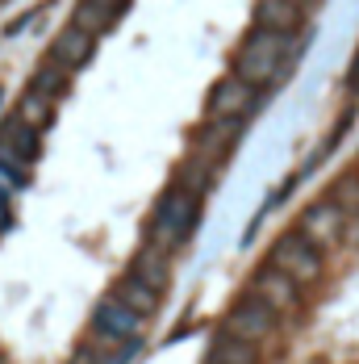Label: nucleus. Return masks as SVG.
<instances>
[{"label": "nucleus", "mask_w": 359, "mask_h": 364, "mask_svg": "<svg viewBox=\"0 0 359 364\" xmlns=\"http://www.w3.org/2000/svg\"><path fill=\"white\" fill-rule=\"evenodd\" d=\"M301 50V38L297 34H267V30H255L243 46H238V59H234V75L243 84H251L255 92H263L267 84L285 80L292 59Z\"/></svg>", "instance_id": "obj_1"}, {"label": "nucleus", "mask_w": 359, "mask_h": 364, "mask_svg": "<svg viewBox=\"0 0 359 364\" xmlns=\"http://www.w3.org/2000/svg\"><path fill=\"white\" fill-rule=\"evenodd\" d=\"M197 222H201V197H192V193H180L176 184H172V188L159 197L155 214H150V226H146V243L172 255L180 243H188V239H192Z\"/></svg>", "instance_id": "obj_2"}, {"label": "nucleus", "mask_w": 359, "mask_h": 364, "mask_svg": "<svg viewBox=\"0 0 359 364\" xmlns=\"http://www.w3.org/2000/svg\"><path fill=\"white\" fill-rule=\"evenodd\" d=\"M267 264H272L276 272H285L288 281H297V285L305 289V285H314V281L322 277V247H314V243H309L301 230H285V235L272 243Z\"/></svg>", "instance_id": "obj_3"}, {"label": "nucleus", "mask_w": 359, "mask_h": 364, "mask_svg": "<svg viewBox=\"0 0 359 364\" xmlns=\"http://www.w3.org/2000/svg\"><path fill=\"white\" fill-rule=\"evenodd\" d=\"M280 314L272 310V306H263L255 293H243L230 310H226V318H221V331L226 335H238V339H247V343H255V348H263L276 331H280Z\"/></svg>", "instance_id": "obj_4"}, {"label": "nucleus", "mask_w": 359, "mask_h": 364, "mask_svg": "<svg viewBox=\"0 0 359 364\" xmlns=\"http://www.w3.org/2000/svg\"><path fill=\"white\" fill-rule=\"evenodd\" d=\"M251 293L263 301V306H272L280 318H292V314L305 306V293H301V285H297V281H288L285 272H276L272 264H263V268L251 277Z\"/></svg>", "instance_id": "obj_5"}, {"label": "nucleus", "mask_w": 359, "mask_h": 364, "mask_svg": "<svg viewBox=\"0 0 359 364\" xmlns=\"http://www.w3.org/2000/svg\"><path fill=\"white\" fill-rule=\"evenodd\" d=\"M314 247H334V243H343L347 239V214L330 201V197H322V201H314L305 214H301V226H297Z\"/></svg>", "instance_id": "obj_6"}, {"label": "nucleus", "mask_w": 359, "mask_h": 364, "mask_svg": "<svg viewBox=\"0 0 359 364\" xmlns=\"http://www.w3.org/2000/svg\"><path fill=\"white\" fill-rule=\"evenodd\" d=\"M92 335L101 343H130L143 335V318L134 310H126L117 297H105L96 310H92Z\"/></svg>", "instance_id": "obj_7"}, {"label": "nucleus", "mask_w": 359, "mask_h": 364, "mask_svg": "<svg viewBox=\"0 0 359 364\" xmlns=\"http://www.w3.org/2000/svg\"><path fill=\"white\" fill-rule=\"evenodd\" d=\"M238 134H243V117H209L197 139H192V155H201L205 164H221L234 146H238Z\"/></svg>", "instance_id": "obj_8"}, {"label": "nucleus", "mask_w": 359, "mask_h": 364, "mask_svg": "<svg viewBox=\"0 0 359 364\" xmlns=\"http://www.w3.org/2000/svg\"><path fill=\"white\" fill-rule=\"evenodd\" d=\"M259 109V92H255L251 84H243L238 75H226V80H217L214 92H209V117H251Z\"/></svg>", "instance_id": "obj_9"}, {"label": "nucleus", "mask_w": 359, "mask_h": 364, "mask_svg": "<svg viewBox=\"0 0 359 364\" xmlns=\"http://www.w3.org/2000/svg\"><path fill=\"white\" fill-rule=\"evenodd\" d=\"M92 46H96V38L84 34L79 26H67V30H59L55 42H50V55H46V63H55L59 72H79L88 59H92Z\"/></svg>", "instance_id": "obj_10"}, {"label": "nucleus", "mask_w": 359, "mask_h": 364, "mask_svg": "<svg viewBox=\"0 0 359 364\" xmlns=\"http://www.w3.org/2000/svg\"><path fill=\"white\" fill-rule=\"evenodd\" d=\"M305 9H297L292 0H259L255 4V30L267 34H301Z\"/></svg>", "instance_id": "obj_11"}, {"label": "nucleus", "mask_w": 359, "mask_h": 364, "mask_svg": "<svg viewBox=\"0 0 359 364\" xmlns=\"http://www.w3.org/2000/svg\"><path fill=\"white\" fill-rule=\"evenodd\" d=\"M109 297H117V301H121L126 310H134L143 323H146V318H155V314H159V306H163V293L150 289L146 281H138L134 272H126V277L113 285V293H109Z\"/></svg>", "instance_id": "obj_12"}, {"label": "nucleus", "mask_w": 359, "mask_h": 364, "mask_svg": "<svg viewBox=\"0 0 359 364\" xmlns=\"http://www.w3.org/2000/svg\"><path fill=\"white\" fill-rule=\"evenodd\" d=\"M121 9H126V0H79L75 4V17H72V26H79L84 34H105L109 26L121 17Z\"/></svg>", "instance_id": "obj_13"}, {"label": "nucleus", "mask_w": 359, "mask_h": 364, "mask_svg": "<svg viewBox=\"0 0 359 364\" xmlns=\"http://www.w3.org/2000/svg\"><path fill=\"white\" fill-rule=\"evenodd\" d=\"M130 272H134L138 281H146L150 289H159V293H167V285H172V259H167V252H159V247H150V243L138 247Z\"/></svg>", "instance_id": "obj_14"}, {"label": "nucleus", "mask_w": 359, "mask_h": 364, "mask_svg": "<svg viewBox=\"0 0 359 364\" xmlns=\"http://www.w3.org/2000/svg\"><path fill=\"white\" fill-rule=\"evenodd\" d=\"M205 364H259V348L247 343V339H238V335L217 331V339L205 352Z\"/></svg>", "instance_id": "obj_15"}, {"label": "nucleus", "mask_w": 359, "mask_h": 364, "mask_svg": "<svg viewBox=\"0 0 359 364\" xmlns=\"http://www.w3.org/2000/svg\"><path fill=\"white\" fill-rule=\"evenodd\" d=\"M0 143L9 146L21 164H34L38 159V130L34 126H26L21 117H9V122L0 126Z\"/></svg>", "instance_id": "obj_16"}, {"label": "nucleus", "mask_w": 359, "mask_h": 364, "mask_svg": "<svg viewBox=\"0 0 359 364\" xmlns=\"http://www.w3.org/2000/svg\"><path fill=\"white\" fill-rule=\"evenodd\" d=\"M214 176H217L214 164H205L201 155H188L176 172V188L180 193H192V197H205V188L214 184Z\"/></svg>", "instance_id": "obj_17"}, {"label": "nucleus", "mask_w": 359, "mask_h": 364, "mask_svg": "<svg viewBox=\"0 0 359 364\" xmlns=\"http://www.w3.org/2000/svg\"><path fill=\"white\" fill-rule=\"evenodd\" d=\"M50 113H55V101H50V97H42V92H34V88H26V97L17 101V109H13V117H21L26 126H34V130H42V126L50 122Z\"/></svg>", "instance_id": "obj_18"}, {"label": "nucleus", "mask_w": 359, "mask_h": 364, "mask_svg": "<svg viewBox=\"0 0 359 364\" xmlns=\"http://www.w3.org/2000/svg\"><path fill=\"white\" fill-rule=\"evenodd\" d=\"M67 80H72V75L59 72L55 63H42V68L34 72V80H30V88L42 92V97H50V101H59V97H63V88H67Z\"/></svg>", "instance_id": "obj_19"}, {"label": "nucleus", "mask_w": 359, "mask_h": 364, "mask_svg": "<svg viewBox=\"0 0 359 364\" xmlns=\"http://www.w3.org/2000/svg\"><path fill=\"white\" fill-rule=\"evenodd\" d=\"M330 201H334L347 218H355V214H359V176H355V172L334 181V188H330Z\"/></svg>", "instance_id": "obj_20"}, {"label": "nucleus", "mask_w": 359, "mask_h": 364, "mask_svg": "<svg viewBox=\"0 0 359 364\" xmlns=\"http://www.w3.org/2000/svg\"><path fill=\"white\" fill-rule=\"evenodd\" d=\"M0 176H4L9 184H26V181H30L26 164H21V159H17V155H13L4 143H0Z\"/></svg>", "instance_id": "obj_21"}, {"label": "nucleus", "mask_w": 359, "mask_h": 364, "mask_svg": "<svg viewBox=\"0 0 359 364\" xmlns=\"http://www.w3.org/2000/svg\"><path fill=\"white\" fill-rule=\"evenodd\" d=\"M347 92L359 97V50H355V59H351V68H347Z\"/></svg>", "instance_id": "obj_22"}, {"label": "nucleus", "mask_w": 359, "mask_h": 364, "mask_svg": "<svg viewBox=\"0 0 359 364\" xmlns=\"http://www.w3.org/2000/svg\"><path fill=\"white\" fill-rule=\"evenodd\" d=\"M9 226V197H4V188H0V230Z\"/></svg>", "instance_id": "obj_23"}, {"label": "nucleus", "mask_w": 359, "mask_h": 364, "mask_svg": "<svg viewBox=\"0 0 359 364\" xmlns=\"http://www.w3.org/2000/svg\"><path fill=\"white\" fill-rule=\"evenodd\" d=\"M292 4H297V9H309V4H318V0H292Z\"/></svg>", "instance_id": "obj_24"}, {"label": "nucleus", "mask_w": 359, "mask_h": 364, "mask_svg": "<svg viewBox=\"0 0 359 364\" xmlns=\"http://www.w3.org/2000/svg\"><path fill=\"white\" fill-rule=\"evenodd\" d=\"M355 176H359V168H355Z\"/></svg>", "instance_id": "obj_25"}]
</instances>
